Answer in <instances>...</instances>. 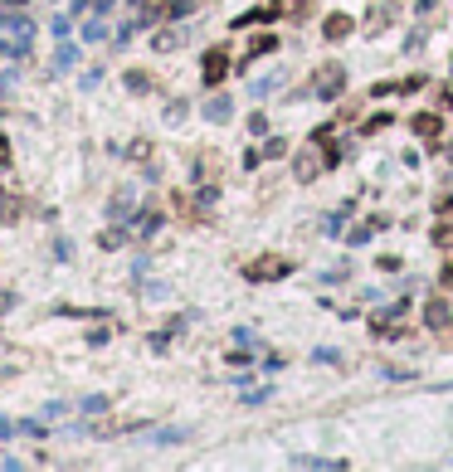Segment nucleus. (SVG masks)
Wrapping results in <instances>:
<instances>
[{
	"mask_svg": "<svg viewBox=\"0 0 453 472\" xmlns=\"http://www.w3.org/2000/svg\"><path fill=\"white\" fill-rule=\"evenodd\" d=\"M322 34H327V39H346V34H351V15H327Z\"/></svg>",
	"mask_w": 453,
	"mask_h": 472,
	"instance_id": "6",
	"label": "nucleus"
},
{
	"mask_svg": "<svg viewBox=\"0 0 453 472\" xmlns=\"http://www.w3.org/2000/svg\"><path fill=\"white\" fill-rule=\"evenodd\" d=\"M449 321H453L449 297H429V302H424V326H429V331H444Z\"/></svg>",
	"mask_w": 453,
	"mask_h": 472,
	"instance_id": "3",
	"label": "nucleus"
},
{
	"mask_svg": "<svg viewBox=\"0 0 453 472\" xmlns=\"http://www.w3.org/2000/svg\"><path fill=\"white\" fill-rule=\"evenodd\" d=\"M273 49H278L273 34H258V39H253V59H258V54H273Z\"/></svg>",
	"mask_w": 453,
	"mask_h": 472,
	"instance_id": "17",
	"label": "nucleus"
},
{
	"mask_svg": "<svg viewBox=\"0 0 453 472\" xmlns=\"http://www.w3.org/2000/svg\"><path fill=\"white\" fill-rule=\"evenodd\" d=\"M5 5H10V10H20V5H25V0H5Z\"/></svg>",
	"mask_w": 453,
	"mask_h": 472,
	"instance_id": "27",
	"label": "nucleus"
},
{
	"mask_svg": "<svg viewBox=\"0 0 453 472\" xmlns=\"http://www.w3.org/2000/svg\"><path fill=\"white\" fill-rule=\"evenodd\" d=\"M225 69H229V54H225V49H210L200 74H205V83H220V78H225Z\"/></svg>",
	"mask_w": 453,
	"mask_h": 472,
	"instance_id": "5",
	"label": "nucleus"
},
{
	"mask_svg": "<svg viewBox=\"0 0 453 472\" xmlns=\"http://www.w3.org/2000/svg\"><path fill=\"white\" fill-rule=\"evenodd\" d=\"M83 39H88V44H103V39H108V25H103V10H98V20H88V25H83Z\"/></svg>",
	"mask_w": 453,
	"mask_h": 472,
	"instance_id": "9",
	"label": "nucleus"
},
{
	"mask_svg": "<svg viewBox=\"0 0 453 472\" xmlns=\"http://www.w3.org/2000/svg\"><path fill=\"white\" fill-rule=\"evenodd\" d=\"M98 244H103V249H122V244H127V229H108Z\"/></svg>",
	"mask_w": 453,
	"mask_h": 472,
	"instance_id": "16",
	"label": "nucleus"
},
{
	"mask_svg": "<svg viewBox=\"0 0 453 472\" xmlns=\"http://www.w3.org/2000/svg\"><path fill=\"white\" fill-rule=\"evenodd\" d=\"M132 229H137V234H141V239H151V234H156V229H161V214H151V209H146V219H137V224H132Z\"/></svg>",
	"mask_w": 453,
	"mask_h": 472,
	"instance_id": "12",
	"label": "nucleus"
},
{
	"mask_svg": "<svg viewBox=\"0 0 453 472\" xmlns=\"http://www.w3.org/2000/svg\"><path fill=\"white\" fill-rule=\"evenodd\" d=\"M205 117H210V122H229V117H234V102L220 93L215 102H205Z\"/></svg>",
	"mask_w": 453,
	"mask_h": 472,
	"instance_id": "7",
	"label": "nucleus"
},
{
	"mask_svg": "<svg viewBox=\"0 0 453 472\" xmlns=\"http://www.w3.org/2000/svg\"><path fill=\"white\" fill-rule=\"evenodd\" d=\"M444 287H453V263H444Z\"/></svg>",
	"mask_w": 453,
	"mask_h": 472,
	"instance_id": "26",
	"label": "nucleus"
},
{
	"mask_svg": "<svg viewBox=\"0 0 453 472\" xmlns=\"http://www.w3.org/2000/svg\"><path fill=\"white\" fill-rule=\"evenodd\" d=\"M74 64H78V49H74V44H64V49H59V59H54V69H64V74H69Z\"/></svg>",
	"mask_w": 453,
	"mask_h": 472,
	"instance_id": "13",
	"label": "nucleus"
},
{
	"mask_svg": "<svg viewBox=\"0 0 453 472\" xmlns=\"http://www.w3.org/2000/svg\"><path fill=\"white\" fill-rule=\"evenodd\" d=\"M10 307H15V292H0V317H5Z\"/></svg>",
	"mask_w": 453,
	"mask_h": 472,
	"instance_id": "23",
	"label": "nucleus"
},
{
	"mask_svg": "<svg viewBox=\"0 0 453 472\" xmlns=\"http://www.w3.org/2000/svg\"><path fill=\"white\" fill-rule=\"evenodd\" d=\"M244 273H249L253 283H278V278L293 273V258H258V263H249Z\"/></svg>",
	"mask_w": 453,
	"mask_h": 472,
	"instance_id": "2",
	"label": "nucleus"
},
{
	"mask_svg": "<svg viewBox=\"0 0 453 472\" xmlns=\"http://www.w3.org/2000/svg\"><path fill=\"white\" fill-rule=\"evenodd\" d=\"M210 204H215V186H205L200 195H195V209H210Z\"/></svg>",
	"mask_w": 453,
	"mask_h": 472,
	"instance_id": "21",
	"label": "nucleus"
},
{
	"mask_svg": "<svg viewBox=\"0 0 453 472\" xmlns=\"http://www.w3.org/2000/svg\"><path fill=\"white\" fill-rule=\"evenodd\" d=\"M249 132H253V137H263V132H268V122H263V112H253V117H249Z\"/></svg>",
	"mask_w": 453,
	"mask_h": 472,
	"instance_id": "22",
	"label": "nucleus"
},
{
	"mask_svg": "<svg viewBox=\"0 0 453 472\" xmlns=\"http://www.w3.org/2000/svg\"><path fill=\"white\" fill-rule=\"evenodd\" d=\"M439 107H453V83L444 88V93H439Z\"/></svg>",
	"mask_w": 453,
	"mask_h": 472,
	"instance_id": "24",
	"label": "nucleus"
},
{
	"mask_svg": "<svg viewBox=\"0 0 453 472\" xmlns=\"http://www.w3.org/2000/svg\"><path fill=\"white\" fill-rule=\"evenodd\" d=\"M380 127H390V117H385V112H375V117H370V122H365V137H375V132H380Z\"/></svg>",
	"mask_w": 453,
	"mask_h": 472,
	"instance_id": "20",
	"label": "nucleus"
},
{
	"mask_svg": "<svg viewBox=\"0 0 453 472\" xmlns=\"http://www.w3.org/2000/svg\"><path fill=\"white\" fill-rule=\"evenodd\" d=\"M176 44H181V29H166V34H156V49H161V54H171Z\"/></svg>",
	"mask_w": 453,
	"mask_h": 472,
	"instance_id": "14",
	"label": "nucleus"
},
{
	"mask_svg": "<svg viewBox=\"0 0 453 472\" xmlns=\"http://www.w3.org/2000/svg\"><path fill=\"white\" fill-rule=\"evenodd\" d=\"M127 88H132V93H146V88H151V78H146V74H137V69H132V74H127Z\"/></svg>",
	"mask_w": 453,
	"mask_h": 472,
	"instance_id": "18",
	"label": "nucleus"
},
{
	"mask_svg": "<svg viewBox=\"0 0 453 472\" xmlns=\"http://www.w3.org/2000/svg\"><path fill=\"white\" fill-rule=\"evenodd\" d=\"M424 88V78L414 74V78H395V83H375L370 88V97H390V93H419Z\"/></svg>",
	"mask_w": 453,
	"mask_h": 472,
	"instance_id": "4",
	"label": "nucleus"
},
{
	"mask_svg": "<svg viewBox=\"0 0 453 472\" xmlns=\"http://www.w3.org/2000/svg\"><path fill=\"white\" fill-rule=\"evenodd\" d=\"M439 214H444V219H453V200H439Z\"/></svg>",
	"mask_w": 453,
	"mask_h": 472,
	"instance_id": "25",
	"label": "nucleus"
},
{
	"mask_svg": "<svg viewBox=\"0 0 453 472\" xmlns=\"http://www.w3.org/2000/svg\"><path fill=\"white\" fill-rule=\"evenodd\" d=\"M317 156H298V181H317Z\"/></svg>",
	"mask_w": 453,
	"mask_h": 472,
	"instance_id": "11",
	"label": "nucleus"
},
{
	"mask_svg": "<svg viewBox=\"0 0 453 472\" xmlns=\"http://www.w3.org/2000/svg\"><path fill=\"white\" fill-rule=\"evenodd\" d=\"M283 151H288V141H278V137H273V141L258 151V161H273V156H283Z\"/></svg>",
	"mask_w": 453,
	"mask_h": 472,
	"instance_id": "19",
	"label": "nucleus"
},
{
	"mask_svg": "<svg viewBox=\"0 0 453 472\" xmlns=\"http://www.w3.org/2000/svg\"><path fill=\"white\" fill-rule=\"evenodd\" d=\"M263 20H273V10H244L234 20V29H249V25H263Z\"/></svg>",
	"mask_w": 453,
	"mask_h": 472,
	"instance_id": "10",
	"label": "nucleus"
},
{
	"mask_svg": "<svg viewBox=\"0 0 453 472\" xmlns=\"http://www.w3.org/2000/svg\"><path fill=\"white\" fill-rule=\"evenodd\" d=\"M439 127H444L439 112H419V117H414V132H419V137H439Z\"/></svg>",
	"mask_w": 453,
	"mask_h": 472,
	"instance_id": "8",
	"label": "nucleus"
},
{
	"mask_svg": "<svg viewBox=\"0 0 453 472\" xmlns=\"http://www.w3.org/2000/svg\"><path fill=\"white\" fill-rule=\"evenodd\" d=\"M278 83H283V74H268V78H258V83H253V97L273 93V88H278Z\"/></svg>",
	"mask_w": 453,
	"mask_h": 472,
	"instance_id": "15",
	"label": "nucleus"
},
{
	"mask_svg": "<svg viewBox=\"0 0 453 472\" xmlns=\"http://www.w3.org/2000/svg\"><path fill=\"white\" fill-rule=\"evenodd\" d=\"M341 93H346V69H337V64H322L307 83V97H317V102H337Z\"/></svg>",
	"mask_w": 453,
	"mask_h": 472,
	"instance_id": "1",
	"label": "nucleus"
}]
</instances>
